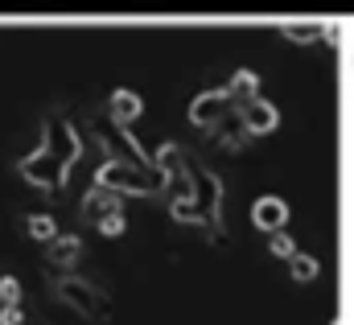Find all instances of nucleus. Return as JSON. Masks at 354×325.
Segmentation results:
<instances>
[{
    "mask_svg": "<svg viewBox=\"0 0 354 325\" xmlns=\"http://www.w3.org/2000/svg\"><path fill=\"white\" fill-rule=\"evenodd\" d=\"M75 157H79V136L62 120H46V145L17 165V173L25 181H33L37 189H58L66 181V169Z\"/></svg>",
    "mask_w": 354,
    "mask_h": 325,
    "instance_id": "nucleus-1",
    "label": "nucleus"
},
{
    "mask_svg": "<svg viewBox=\"0 0 354 325\" xmlns=\"http://www.w3.org/2000/svg\"><path fill=\"white\" fill-rule=\"evenodd\" d=\"M0 325H25L21 305H0Z\"/></svg>",
    "mask_w": 354,
    "mask_h": 325,
    "instance_id": "nucleus-10",
    "label": "nucleus"
},
{
    "mask_svg": "<svg viewBox=\"0 0 354 325\" xmlns=\"http://www.w3.org/2000/svg\"><path fill=\"white\" fill-rule=\"evenodd\" d=\"M136 115H140V99L132 91H115L111 95V120L124 124V120H136Z\"/></svg>",
    "mask_w": 354,
    "mask_h": 325,
    "instance_id": "nucleus-5",
    "label": "nucleus"
},
{
    "mask_svg": "<svg viewBox=\"0 0 354 325\" xmlns=\"http://www.w3.org/2000/svg\"><path fill=\"white\" fill-rule=\"evenodd\" d=\"M83 214H87L91 223L103 231V235H120L124 231V214H120V198L111 194V189H91L87 202H83Z\"/></svg>",
    "mask_w": 354,
    "mask_h": 325,
    "instance_id": "nucleus-2",
    "label": "nucleus"
},
{
    "mask_svg": "<svg viewBox=\"0 0 354 325\" xmlns=\"http://www.w3.org/2000/svg\"><path fill=\"white\" fill-rule=\"evenodd\" d=\"M0 305H21V284L4 268H0Z\"/></svg>",
    "mask_w": 354,
    "mask_h": 325,
    "instance_id": "nucleus-9",
    "label": "nucleus"
},
{
    "mask_svg": "<svg viewBox=\"0 0 354 325\" xmlns=\"http://www.w3.org/2000/svg\"><path fill=\"white\" fill-rule=\"evenodd\" d=\"M252 219H256V227H280L284 223V202H276V198L256 202L252 206Z\"/></svg>",
    "mask_w": 354,
    "mask_h": 325,
    "instance_id": "nucleus-6",
    "label": "nucleus"
},
{
    "mask_svg": "<svg viewBox=\"0 0 354 325\" xmlns=\"http://www.w3.org/2000/svg\"><path fill=\"white\" fill-rule=\"evenodd\" d=\"M248 124H252V132H272L276 111H272L268 103H252V107H248Z\"/></svg>",
    "mask_w": 354,
    "mask_h": 325,
    "instance_id": "nucleus-8",
    "label": "nucleus"
},
{
    "mask_svg": "<svg viewBox=\"0 0 354 325\" xmlns=\"http://www.w3.org/2000/svg\"><path fill=\"white\" fill-rule=\"evenodd\" d=\"M79 255H83V243H79L75 235H58V239L50 243V263H54V268H71Z\"/></svg>",
    "mask_w": 354,
    "mask_h": 325,
    "instance_id": "nucleus-4",
    "label": "nucleus"
},
{
    "mask_svg": "<svg viewBox=\"0 0 354 325\" xmlns=\"http://www.w3.org/2000/svg\"><path fill=\"white\" fill-rule=\"evenodd\" d=\"M58 297H62L71 309H79L83 317H95V322H103V317H107V301L91 288L87 280H75V276L58 280Z\"/></svg>",
    "mask_w": 354,
    "mask_h": 325,
    "instance_id": "nucleus-3",
    "label": "nucleus"
},
{
    "mask_svg": "<svg viewBox=\"0 0 354 325\" xmlns=\"http://www.w3.org/2000/svg\"><path fill=\"white\" fill-rule=\"evenodd\" d=\"M25 231H29L33 239H41V243H54V239H58V223H54L50 214H29V219H25Z\"/></svg>",
    "mask_w": 354,
    "mask_h": 325,
    "instance_id": "nucleus-7",
    "label": "nucleus"
}]
</instances>
